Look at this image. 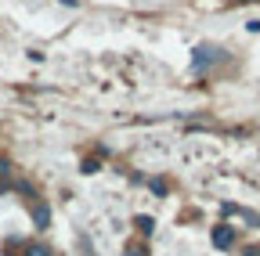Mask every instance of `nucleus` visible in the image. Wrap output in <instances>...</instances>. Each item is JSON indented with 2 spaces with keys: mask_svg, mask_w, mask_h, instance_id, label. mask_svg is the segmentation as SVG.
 Listing matches in <instances>:
<instances>
[{
  "mask_svg": "<svg viewBox=\"0 0 260 256\" xmlns=\"http://www.w3.org/2000/svg\"><path fill=\"white\" fill-rule=\"evenodd\" d=\"M191 54H195V58H191V65H195V69H206V65H213V61L220 58V51H217L213 44H199Z\"/></svg>",
  "mask_w": 260,
  "mask_h": 256,
  "instance_id": "f257e3e1",
  "label": "nucleus"
},
{
  "mask_svg": "<svg viewBox=\"0 0 260 256\" xmlns=\"http://www.w3.org/2000/svg\"><path fill=\"white\" fill-rule=\"evenodd\" d=\"M213 245H217V249H232V245H235V228H228V224L213 228Z\"/></svg>",
  "mask_w": 260,
  "mask_h": 256,
  "instance_id": "f03ea898",
  "label": "nucleus"
},
{
  "mask_svg": "<svg viewBox=\"0 0 260 256\" xmlns=\"http://www.w3.org/2000/svg\"><path fill=\"white\" fill-rule=\"evenodd\" d=\"M32 224H37L40 231H47V228H51V209H47L44 202H37V206H32Z\"/></svg>",
  "mask_w": 260,
  "mask_h": 256,
  "instance_id": "7ed1b4c3",
  "label": "nucleus"
},
{
  "mask_svg": "<svg viewBox=\"0 0 260 256\" xmlns=\"http://www.w3.org/2000/svg\"><path fill=\"white\" fill-rule=\"evenodd\" d=\"M138 231H141V235H152V231H155V220H152V216H138Z\"/></svg>",
  "mask_w": 260,
  "mask_h": 256,
  "instance_id": "20e7f679",
  "label": "nucleus"
},
{
  "mask_svg": "<svg viewBox=\"0 0 260 256\" xmlns=\"http://www.w3.org/2000/svg\"><path fill=\"white\" fill-rule=\"evenodd\" d=\"M25 256H51V252H47L44 245H29V249H25Z\"/></svg>",
  "mask_w": 260,
  "mask_h": 256,
  "instance_id": "39448f33",
  "label": "nucleus"
},
{
  "mask_svg": "<svg viewBox=\"0 0 260 256\" xmlns=\"http://www.w3.org/2000/svg\"><path fill=\"white\" fill-rule=\"evenodd\" d=\"M130 256H145V245H130Z\"/></svg>",
  "mask_w": 260,
  "mask_h": 256,
  "instance_id": "423d86ee",
  "label": "nucleus"
}]
</instances>
